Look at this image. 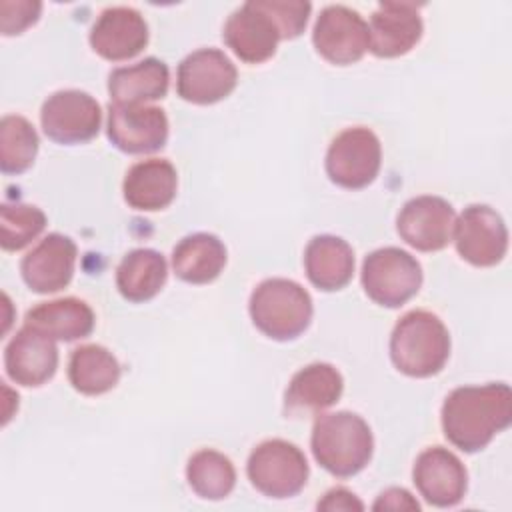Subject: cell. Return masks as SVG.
I'll list each match as a JSON object with an SVG mask.
<instances>
[{
	"label": "cell",
	"instance_id": "1",
	"mask_svg": "<svg viewBox=\"0 0 512 512\" xmlns=\"http://www.w3.org/2000/svg\"><path fill=\"white\" fill-rule=\"evenodd\" d=\"M512 390L508 384L460 386L442 404V430L462 452H478L510 426Z\"/></svg>",
	"mask_w": 512,
	"mask_h": 512
},
{
	"label": "cell",
	"instance_id": "2",
	"mask_svg": "<svg viewBox=\"0 0 512 512\" xmlns=\"http://www.w3.org/2000/svg\"><path fill=\"white\" fill-rule=\"evenodd\" d=\"M310 446L324 470L338 478H348L370 462L374 438L362 416L342 410L316 418Z\"/></svg>",
	"mask_w": 512,
	"mask_h": 512
},
{
	"label": "cell",
	"instance_id": "3",
	"mask_svg": "<svg viewBox=\"0 0 512 512\" xmlns=\"http://www.w3.org/2000/svg\"><path fill=\"white\" fill-rule=\"evenodd\" d=\"M450 356V334L444 322L428 310H410L394 326L390 358L394 366L414 378L438 374Z\"/></svg>",
	"mask_w": 512,
	"mask_h": 512
},
{
	"label": "cell",
	"instance_id": "4",
	"mask_svg": "<svg viewBox=\"0 0 512 512\" xmlns=\"http://www.w3.org/2000/svg\"><path fill=\"white\" fill-rule=\"evenodd\" d=\"M250 318L254 326L272 340L298 338L312 320V298L294 280L268 278L250 296Z\"/></svg>",
	"mask_w": 512,
	"mask_h": 512
},
{
	"label": "cell",
	"instance_id": "5",
	"mask_svg": "<svg viewBox=\"0 0 512 512\" xmlns=\"http://www.w3.org/2000/svg\"><path fill=\"white\" fill-rule=\"evenodd\" d=\"M422 286L418 260L396 246L370 252L362 262V288L366 296L386 308L406 304Z\"/></svg>",
	"mask_w": 512,
	"mask_h": 512
},
{
	"label": "cell",
	"instance_id": "6",
	"mask_svg": "<svg viewBox=\"0 0 512 512\" xmlns=\"http://www.w3.org/2000/svg\"><path fill=\"white\" fill-rule=\"evenodd\" d=\"M246 472L252 486L264 496L290 498L306 486L308 462L298 446L274 438L252 450Z\"/></svg>",
	"mask_w": 512,
	"mask_h": 512
},
{
	"label": "cell",
	"instance_id": "7",
	"mask_svg": "<svg viewBox=\"0 0 512 512\" xmlns=\"http://www.w3.org/2000/svg\"><path fill=\"white\" fill-rule=\"evenodd\" d=\"M382 148L378 136L364 126L342 130L326 152L328 178L348 190L368 186L380 170Z\"/></svg>",
	"mask_w": 512,
	"mask_h": 512
},
{
	"label": "cell",
	"instance_id": "8",
	"mask_svg": "<svg viewBox=\"0 0 512 512\" xmlns=\"http://www.w3.org/2000/svg\"><path fill=\"white\" fill-rule=\"evenodd\" d=\"M238 72L218 48H200L178 64V96L192 104H214L236 88Z\"/></svg>",
	"mask_w": 512,
	"mask_h": 512
},
{
	"label": "cell",
	"instance_id": "9",
	"mask_svg": "<svg viewBox=\"0 0 512 512\" xmlns=\"http://www.w3.org/2000/svg\"><path fill=\"white\" fill-rule=\"evenodd\" d=\"M40 122L50 140L58 144H82L98 134L102 110L88 92L60 90L42 104Z\"/></svg>",
	"mask_w": 512,
	"mask_h": 512
},
{
	"label": "cell",
	"instance_id": "10",
	"mask_svg": "<svg viewBox=\"0 0 512 512\" xmlns=\"http://www.w3.org/2000/svg\"><path fill=\"white\" fill-rule=\"evenodd\" d=\"M452 238L458 254L480 268L498 264L508 250V230L502 216L486 204L464 208L454 224Z\"/></svg>",
	"mask_w": 512,
	"mask_h": 512
},
{
	"label": "cell",
	"instance_id": "11",
	"mask_svg": "<svg viewBox=\"0 0 512 512\" xmlns=\"http://www.w3.org/2000/svg\"><path fill=\"white\" fill-rule=\"evenodd\" d=\"M312 42L324 60L346 66L358 62L368 50V24L356 10L332 4L316 18Z\"/></svg>",
	"mask_w": 512,
	"mask_h": 512
},
{
	"label": "cell",
	"instance_id": "12",
	"mask_svg": "<svg viewBox=\"0 0 512 512\" xmlns=\"http://www.w3.org/2000/svg\"><path fill=\"white\" fill-rule=\"evenodd\" d=\"M454 224V208L440 196H416L396 218L400 238L420 252L442 250L452 240Z\"/></svg>",
	"mask_w": 512,
	"mask_h": 512
},
{
	"label": "cell",
	"instance_id": "13",
	"mask_svg": "<svg viewBox=\"0 0 512 512\" xmlns=\"http://www.w3.org/2000/svg\"><path fill=\"white\" fill-rule=\"evenodd\" d=\"M108 138L126 154H148L160 150L168 140V118L156 106H122L108 108Z\"/></svg>",
	"mask_w": 512,
	"mask_h": 512
},
{
	"label": "cell",
	"instance_id": "14",
	"mask_svg": "<svg viewBox=\"0 0 512 512\" xmlns=\"http://www.w3.org/2000/svg\"><path fill=\"white\" fill-rule=\"evenodd\" d=\"M280 30L260 0H250L230 14L224 24V42L248 64H260L274 56Z\"/></svg>",
	"mask_w": 512,
	"mask_h": 512
},
{
	"label": "cell",
	"instance_id": "15",
	"mask_svg": "<svg viewBox=\"0 0 512 512\" xmlns=\"http://www.w3.org/2000/svg\"><path fill=\"white\" fill-rule=\"evenodd\" d=\"M412 476L420 496L438 508L456 506L464 498L468 484L466 468L460 458L442 446L420 452Z\"/></svg>",
	"mask_w": 512,
	"mask_h": 512
},
{
	"label": "cell",
	"instance_id": "16",
	"mask_svg": "<svg viewBox=\"0 0 512 512\" xmlns=\"http://www.w3.org/2000/svg\"><path fill=\"white\" fill-rule=\"evenodd\" d=\"M76 244L70 236L52 232L20 262L24 282L32 292L52 294L66 288L74 276Z\"/></svg>",
	"mask_w": 512,
	"mask_h": 512
},
{
	"label": "cell",
	"instance_id": "17",
	"mask_svg": "<svg viewBox=\"0 0 512 512\" xmlns=\"http://www.w3.org/2000/svg\"><path fill=\"white\" fill-rule=\"evenodd\" d=\"M148 44V24L130 6H112L100 12L90 30V46L106 60L122 62L142 52Z\"/></svg>",
	"mask_w": 512,
	"mask_h": 512
},
{
	"label": "cell",
	"instance_id": "18",
	"mask_svg": "<svg viewBox=\"0 0 512 512\" xmlns=\"http://www.w3.org/2000/svg\"><path fill=\"white\" fill-rule=\"evenodd\" d=\"M420 4L380 2L370 18L368 48L380 58H394L410 52L422 36Z\"/></svg>",
	"mask_w": 512,
	"mask_h": 512
},
{
	"label": "cell",
	"instance_id": "19",
	"mask_svg": "<svg viewBox=\"0 0 512 512\" xmlns=\"http://www.w3.org/2000/svg\"><path fill=\"white\" fill-rule=\"evenodd\" d=\"M58 366L54 340L32 326H22L4 350V368L20 386H40L50 380Z\"/></svg>",
	"mask_w": 512,
	"mask_h": 512
},
{
	"label": "cell",
	"instance_id": "20",
	"mask_svg": "<svg viewBox=\"0 0 512 512\" xmlns=\"http://www.w3.org/2000/svg\"><path fill=\"white\" fill-rule=\"evenodd\" d=\"M342 388V374L332 364H308L292 376L284 394V408L292 416L322 412L338 402Z\"/></svg>",
	"mask_w": 512,
	"mask_h": 512
},
{
	"label": "cell",
	"instance_id": "21",
	"mask_svg": "<svg viewBox=\"0 0 512 512\" xmlns=\"http://www.w3.org/2000/svg\"><path fill=\"white\" fill-rule=\"evenodd\" d=\"M178 186L176 168L164 158L136 162L124 176V200L134 210H162L174 196Z\"/></svg>",
	"mask_w": 512,
	"mask_h": 512
},
{
	"label": "cell",
	"instance_id": "22",
	"mask_svg": "<svg viewBox=\"0 0 512 512\" xmlns=\"http://www.w3.org/2000/svg\"><path fill=\"white\" fill-rule=\"evenodd\" d=\"M304 270L318 290H340L352 280L354 252L350 244L338 236H314L304 250Z\"/></svg>",
	"mask_w": 512,
	"mask_h": 512
},
{
	"label": "cell",
	"instance_id": "23",
	"mask_svg": "<svg viewBox=\"0 0 512 512\" xmlns=\"http://www.w3.org/2000/svg\"><path fill=\"white\" fill-rule=\"evenodd\" d=\"M168 82V66L150 56L138 64L112 70L108 78V92L112 104L140 106L164 98L168 92Z\"/></svg>",
	"mask_w": 512,
	"mask_h": 512
},
{
	"label": "cell",
	"instance_id": "24",
	"mask_svg": "<svg viewBox=\"0 0 512 512\" xmlns=\"http://www.w3.org/2000/svg\"><path fill=\"white\" fill-rule=\"evenodd\" d=\"M26 326L40 330L52 340H80L94 330L92 308L78 298H58L42 302L26 312Z\"/></svg>",
	"mask_w": 512,
	"mask_h": 512
},
{
	"label": "cell",
	"instance_id": "25",
	"mask_svg": "<svg viewBox=\"0 0 512 512\" xmlns=\"http://www.w3.org/2000/svg\"><path fill=\"white\" fill-rule=\"evenodd\" d=\"M226 264V246L208 232L182 238L172 250V268L188 284H208L220 276Z\"/></svg>",
	"mask_w": 512,
	"mask_h": 512
},
{
	"label": "cell",
	"instance_id": "26",
	"mask_svg": "<svg viewBox=\"0 0 512 512\" xmlns=\"http://www.w3.org/2000/svg\"><path fill=\"white\" fill-rule=\"evenodd\" d=\"M166 276L168 264L160 252L152 248H136L118 264L116 286L128 302H146L162 290Z\"/></svg>",
	"mask_w": 512,
	"mask_h": 512
},
{
	"label": "cell",
	"instance_id": "27",
	"mask_svg": "<svg viewBox=\"0 0 512 512\" xmlns=\"http://www.w3.org/2000/svg\"><path fill=\"white\" fill-rule=\"evenodd\" d=\"M68 380L80 394L98 396L118 384L120 364L108 348L100 344H84L70 354Z\"/></svg>",
	"mask_w": 512,
	"mask_h": 512
},
{
	"label": "cell",
	"instance_id": "28",
	"mask_svg": "<svg viewBox=\"0 0 512 512\" xmlns=\"http://www.w3.org/2000/svg\"><path fill=\"white\" fill-rule=\"evenodd\" d=\"M190 488L206 500L226 498L236 484V470L230 458L216 450H198L190 456L186 466Z\"/></svg>",
	"mask_w": 512,
	"mask_h": 512
},
{
	"label": "cell",
	"instance_id": "29",
	"mask_svg": "<svg viewBox=\"0 0 512 512\" xmlns=\"http://www.w3.org/2000/svg\"><path fill=\"white\" fill-rule=\"evenodd\" d=\"M38 152V134L34 126L18 114L0 120V168L4 174L26 172Z\"/></svg>",
	"mask_w": 512,
	"mask_h": 512
},
{
	"label": "cell",
	"instance_id": "30",
	"mask_svg": "<svg viewBox=\"0 0 512 512\" xmlns=\"http://www.w3.org/2000/svg\"><path fill=\"white\" fill-rule=\"evenodd\" d=\"M46 228V214L32 204H2L0 244L8 252L22 250Z\"/></svg>",
	"mask_w": 512,
	"mask_h": 512
},
{
	"label": "cell",
	"instance_id": "31",
	"mask_svg": "<svg viewBox=\"0 0 512 512\" xmlns=\"http://www.w3.org/2000/svg\"><path fill=\"white\" fill-rule=\"evenodd\" d=\"M280 30L282 40L296 38L304 32L312 4L304 0H260Z\"/></svg>",
	"mask_w": 512,
	"mask_h": 512
},
{
	"label": "cell",
	"instance_id": "32",
	"mask_svg": "<svg viewBox=\"0 0 512 512\" xmlns=\"http://www.w3.org/2000/svg\"><path fill=\"white\" fill-rule=\"evenodd\" d=\"M42 4L40 2H0V30L4 36H14L24 32L28 26H32L40 16Z\"/></svg>",
	"mask_w": 512,
	"mask_h": 512
},
{
	"label": "cell",
	"instance_id": "33",
	"mask_svg": "<svg viewBox=\"0 0 512 512\" xmlns=\"http://www.w3.org/2000/svg\"><path fill=\"white\" fill-rule=\"evenodd\" d=\"M374 510H420V504L416 502V498L404 490V488H388L384 490L376 502L372 504Z\"/></svg>",
	"mask_w": 512,
	"mask_h": 512
},
{
	"label": "cell",
	"instance_id": "34",
	"mask_svg": "<svg viewBox=\"0 0 512 512\" xmlns=\"http://www.w3.org/2000/svg\"><path fill=\"white\" fill-rule=\"evenodd\" d=\"M364 504L346 488H332L318 502V510L334 512V510H362Z\"/></svg>",
	"mask_w": 512,
	"mask_h": 512
}]
</instances>
